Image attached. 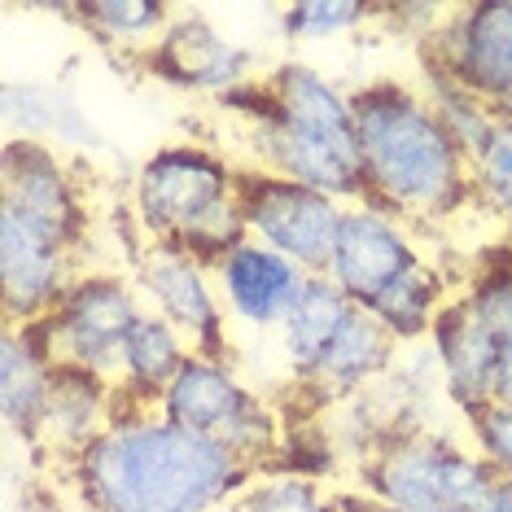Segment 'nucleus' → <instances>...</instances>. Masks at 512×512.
Wrapping results in <instances>:
<instances>
[{"mask_svg": "<svg viewBox=\"0 0 512 512\" xmlns=\"http://www.w3.org/2000/svg\"><path fill=\"white\" fill-rule=\"evenodd\" d=\"M425 75L464 88L499 123H512V0L442 9L425 36Z\"/></svg>", "mask_w": 512, "mask_h": 512, "instance_id": "nucleus-8", "label": "nucleus"}, {"mask_svg": "<svg viewBox=\"0 0 512 512\" xmlns=\"http://www.w3.org/2000/svg\"><path fill=\"white\" fill-rule=\"evenodd\" d=\"M224 512H337V508L333 495H324V486L311 473L263 469Z\"/></svg>", "mask_w": 512, "mask_h": 512, "instance_id": "nucleus-25", "label": "nucleus"}, {"mask_svg": "<svg viewBox=\"0 0 512 512\" xmlns=\"http://www.w3.org/2000/svg\"><path fill=\"white\" fill-rule=\"evenodd\" d=\"M355 302L337 289L329 276H311L307 289H302L298 307L289 311V320L281 324V355L289 372H294V381L311 377V368L320 364V355L329 351V342L337 333H342V324L355 316Z\"/></svg>", "mask_w": 512, "mask_h": 512, "instance_id": "nucleus-21", "label": "nucleus"}, {"mask_svg": "<svg viewBox=\"0 0 512 512\" xmlns=\"http://www.w3.org/2000/svg\"><path fill=\"white\" fill-rule=\"evenodd\" d=\"M79 276V246L0 206V298L14 329L40 324Z\"/></svg>", "mask_w": 512, "mask_h": 512, "instance_id": "nucleus-12", "label": "nucleus"}, {"mask_svg": "<svg viewBox=\"0 0 512 512\" xmlns=\"http://www.w3.org/2000/svg\"><path fill=\"white\" fill-rule=\"evenodd\" d=\"M425 97L434 101V110H438V119H442V127L451 132V141H456L464 154H477V149L486 145V136L499 127V119L491 110L482 106L477 97H469L464 88H456V84H447V79H434V75H425Z\"/></svg>", "mask_w": 512, "mask_h": 512, "instance_id": "nucleus-28", "label": "nucleus"}, {"mask_svg": "<svg viewBox=\"0 0 512 512\" xmlns=\"http://www.w3.org/2000/svg\"><path fill=\"white\" fill-rule=\"evenodd\" d=\"M141 62L162 84L184 88V92H211L219 101H224L228 92L254 84L250 49L232 44L224 31H215L206 18H193V14L171 18V27L162 31V40Z\"/></svg>", "mask_w": 512, "mask_h": 512, "instance_id": "nucleus-14", "label": "nucleus"}, {"mask_svg": "<svg viewBox=\"0 0 512 512\" xmlns=\"http://www.w3.org/2000/svg\"><path fill=\"white\" fill-rule=\"evenodd\" d=\"M5 123H9V136H31V141H44V145H49V136H62V141H97L92 123L79 114L75 101L53 88L9 84Z\"/></svg>", "mask_w": 512, "mask_h": 512, "instance_id": "nucleus-23", "label": "nucleus"}, {"mask_svg": "<svg viewBox=\"0 0 512 512\" xmlns=\"http://www.w3.org/2000/svg\"><path fill=\"white\" fill-rule=\"evenodd\" d=\"M473 176V206H482L512 232V123H499L486 145L469 158Z\"/></svg>", "mask_w": 512, "mask_h": 512, "instance_id": "nucleus-26", "label": "nucleus"}, {"mask_svg": "<svg viewBox=\"0 0 512 512\" xmlns=\"http://www.w3.org/2000/svg\"><path fill=\"white\" fill-rule=\"evenodd\" d=\"M403 346L368 316L364 307L342 324V333L329 342V351L320 355V364L311 368V377L302 381V390L320 403H351L359 394L390 377V368L399 364Z\"/></svg>", "mask_w": 512, "mask_h": 512, "instance_id": "nucleus-17", "label": "nucleus"}, {"mask_svg": "<svg viewBox=\"0 0 512 512\" xmlns=\"http://www.w3.org/2000/svg\"><path fill=\"white\" fill-rule=\"evenodd\" d=\"M132 281L141 289L145 307L176 324L184 342L202 355H228V311L215 289L211 263L193 259L176 246L141 241L132 259Z\"/></svg>", "mask_w": 512, "mask_h": 512, "instance_id": "nucleus-11", "label": "nucleus"}, {"mask_svg": "<svg viewBox=\"0 0 512 512\" xmlns=\"http://www.w3.org/2000/svg\"><path fill=\"white\" fill-rule=\"evenodd\" d=\"M154 412L189 434L224 442L232 456L254 464L259 473L276 460V447H281V416L232 372L228 355L193 351L176 381L162 390Z\"/></svg>", "mask_w": 512, "mask_h": 512, "instance_id": "nucleus-6", "label": "nucleus"}, {"mask_svg": "<svg viewBox=\"0 0 512 512\" xmlns=\"http://www.w3.org/2000/svg\"><path fill=\"white\" fill-rule=\"evenodd\" d=\"M237 114L246 167L307 184L337 202H364L355 101L307 62H281L254 84L224 97Z\"/></svg>", "mask_w": 512, "mask_h": 512, "instance_id": "nucleus-2", "label": "nucleus"}, {"mask_svg": "<svg viewBox=\"0 0 512 512\" xmlns=\"http://www.w3.org/2000/svg\"><path fill=\"white\" fill-rule=\"evenodd\" d=\"M215 289L224 298V311L241 329H276L289 320V311L298 307L302 289H307L311 272H302L298 263H289L285 254L259 246V241H241L224 259L211 263Z\"/></svg>", "mask_w": 512, "mask_h": 512, "instance_id": "nucleus-15", "label": "nucleus"}, {"mask_svg": "<svg viewBox=\"0 0 512 512\" xmlns=\"http://www.w3.org/2000/svg\"><path fill=\"white\" fill-rule=\"evenodd\" d=\"M0 206L36 219V224L84 250L88 202L75 167L53 145L31 141V136H9L0 149Z\"/></svg>", "mask_w": 512, "mask_h": 512, "instance_id": "nucleus-13", "label": "nucleus"}, {"mask_svg": "<svg viewBox=\"0 0 512 512\" xmlns=\"http://www.w3.org/2000/svg\"><path fill=\"white\" fill-rule=\"evenodd\" d=\"M469 447L495 469V477H512V403H486L464 416Z\"/></svg>", "mask_w": 512, "mask_h": 512, "instance_id": "nucleus-29", "label": "nucleus"}, {"mask_svg": "<svg viewBox=\"0 0 512 512\" xmlns=\"http://www.w3.org/2000/svg\"><path fill=\"white\" fill-rule=\"evenodd\" d=\"M145 311L149 307L132 276L84 272L49 316L31 324V333L57 359V368H79V372H92V377L114 381L123 342L132 337Z\"/></svg>", "mask_w": 512, "mask_h": 512, "instance_id": "nucleus-7", "label": "nucleus"}, {"mask_svg": "<svg viewBox=\"0 0 512 512\" xmlns=\"http://www.w3.org/2000/svg\"><path fill=\"white\" fill-rule=\"evenodd\" d=\"M241 176L246 167L211 145H162L136 167L132 219L154 246H176L202 263H219L232 246L250 241Z\"/></svg>", "mask_w": 512, "mask_h": 512, "instance_id": "nucleus-4", "label": "nucleus"}, {"mask_svg": "<svg viewBox=\"0 0 512 512\" xmlns=\"http://www.w3.org/2000/svg\"><path fill=\"white\" fill-rule=\"evenodd\" d=\"M386 9L359 5V0H298L281 14V31L294 44H324L337 36H351L368 18H381Z\"/></svg>", "mask_w": 512, "mask_h": 512, "instance_id": "nucleus-27", "label": "nucleus"}, {"mask_svg": "<svg viewBox=\"0 0 512 512\" xmlns=\"http://www.w3.org/2000/svg\"><path fill=\"white\" fill-rule=\"evenodd\" d=\"M241 215H246L250 241L285 254L302 272L324 276L337 232H342L346 202L307 189V184L281 180L272 171L246 167V176H241Z\"/></svg>", "mask_w": 512, "mask_h": 512, "instance_id": "nucleus-9", "label": "nucleus"}, {"mask_svg": "<svg viewBox=\"0 0 512 512\" xmlns=\"http://www.w3.org/2000/svg\"><path fill=\"white\" fill-rule=\"evenodd\" d=\"M193 346L184 342L176 324H167L158 311H145L132 337L123 342L119 372H114V390L123 407H154L162 390L176 381V372L189 364Z\"/></svg>", "mask_w": 512, "mask_h": 512, "instance_id": "nucleus-20", "label": "nucleus"}, {"mask_svg": "<svg viewBox=\"0 0 512 512\" xmlns=\"http://www.w3.org/2000/svg\"><path fill=\"white\" fill-rule=\"evenodd\" d=\"M482 512H512V477H495L491 495H486Z\"/></svg>", "mask_w": 512, "mask_h": 512, "instance_id": "nucleus-31", "label": "nucleus"}, {"mask_svg": "<svg viewBox=\"0 0 512 512\" xmlns=\"http://www.w3.org/2000/svg\"><path fill=\"white\" fill-rule=\"evenodd\" d=\"M499 346L512 342V246L491 250L456 294Z\"/></svg>", "mask_w": 512, "mask_h": 512, "instance_id": "nucleus-24", "label": "nucleus"}, {"mask_svg": "<svg viewBox=\"0 0 512 512\" xmlns=\"http://www.w3.org/2000/svg\"><path fill=\"white\" fill-rule=\"evenodd\" d=\"M364 202L412 228H434L473 206L469 154L451 141L425 88L394 79L351 92Z\"/></svg>", "mask_w": 512, "mask_h": 512, "instance_id": "nucleus-3", "label": "nucleus"}, {"mask_svg": "<svg viewBox=\"0 0 512 512\" xmlns=\"http://www.w3.org/2000/svg\"><path fill=\"white\" fill-rule=\"evenodd\" d=\"M119 407L123 403L114 381L92 377V372H79V368H57V386H53L36 451H49V456L66 464L119 416Z\"/></svg>", "mask_w": 512, "mask_h": 512, "instance_id": "nucleus-19", "label": "nucleus"}, {"mask_svg": "<svg viewBox=\"0 0 512 512\" xmlns=\"http://www.w3.org/2000/svg\"><path fill=\"white\" fill-rule=\"evenodd\" d=\"M495 399L512 403V342L499 351V372H495Z\"/></svg>", "mask_w": 512, "mask_h": 512, "instance_id": "nucleus-30", "label": "nucleus"}, {"mask_svg": "<svg viewBox=\"0 0 512 512\" xmlns=\"http://www.w3.org/2000/svg\"><path fill=\"white\" fill-rule=\"evenodd\" d=\"M62 473L79 512H224L259 477L224 442L189 434L154 407H119Z\"/></svg>", "mask_w": 512, "mask_h": 512, "instance_id": "nucleus-1", "label": "nucleus"}, {"mask_svg": "<svg viewBox=\"0 0 512 512\" xmlns=\"http://www.w3.org/2000/svg\"><path fill=\"white\" fill-rule=\"evenodd\" d=\"M425 346L438 364V386L460 416L495 403V372H499V351L504 346L473 320V311L460 298H451L442 307Z\"/></svg>", "mask_w": 512, "mask_h": 512, "instance_id": "nucleus-16", "label": "nucleus"}, {"mask_svg": "<svg viewBox=\"0 0 512 512\" xmlns=\"http://www.w3.org/2000/svg\"><path fill=\"white\" fill-rule=\"evenodd\" d=\"M495 469L438 429H403L359 460V491L386 512H482Z\"/></svg>", "mask_w": 512, "mask_h": 512, "instance_id": "nucleus-5", "label": "nucleus"}, {"mask_svg": "<svg viewBox=\"0 0 512 512\" xmlns=\"http://www.w3.org/2000/svg\"><path fill=\"white\" fill-rule=\"evenodd\" d=\"M425 263L429 259L412 224H403V219H394L390 211H381L372 202H351L342 215V232H337V246L324 276L355 307L372 311L390 289H399Z\"/></svg>", "mask_w": 512, "mask_h": 512, "instance_id": "nucleus-10", "label": "nucleus"}, {"mask_svg": "<svg viewBox=\"0 0 512 512\" xmlns=\"http://www.w3.org/2000/svg\"><path fill=\"white\" fill-rule=\"evenodd\" d=\"M57 386V359L44 351V342L31 329H5L0 346V407H5L9 434L22 438L27 447L40 442L49 399Z\"/></svg>", "mask_w": 512, "mask_h": 512, "instance_id": "nucleus-18", "label": "nucleus"}, {"mask_svg": "<svg viewBox=\"0 0 512 512\" xmlns=\"http://www.w3.org/2000/svg\"><path fill=\"white\" fill-rule=\"evenodd\" d=\"M71 18L84 22V31L92 40L110 44L119 53L145 57L162 40V31L171 27V9L158 0H88V5H71Z\"/></svg>", "mask_w": 512, "mask_h": 512, "instance_id": "nucleus-22", "label": "nucleus"}]
</instances>
